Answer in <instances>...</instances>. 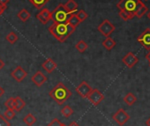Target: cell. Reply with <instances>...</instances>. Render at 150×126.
Here are the masks:
<instances>
[{
	"label": "cell",
	"mask_w": 150,
	"mask_h": 126,
	"mask_svg": "<svg viewBox=\"0 0 150 126\" xmlns=\"http://www.w3.org/2000/svg\"><path fill=\"white\" fill-rule=\"evenodd\" d=\"M113 120L120 126L125 125L130 119V115L127 114V112L123 109V108H119L113 115H112Z\"/></svg>",
	"instance_id": "cell-6"
},
{
	"label": "cell",
	"mask_w": 150,
	"mask_h": 126,
	"mask_svg": "<svg viewBox=\"0 0 150 126\" xmlns=\"http://www.w3.org/2000/svg\"><path fill=\"white\" fill-rule=\"evenodd\" d=\"M88 43L85 41H83V40L79 41L76 43V45H75V49H76L77 51L80 52V53H84L88 49Z\"/></svg>",
	"instance_id": "cell-20"
},
{
	"label": "cell",
	"mask_w": 150,
	"mask_h": 126,
	"mask_svg": "<svg viewBox=\"0 0 150 126\" xmlns=\"http://www.w3.org/2000/svg\"><path fill=\"white\" fill-rule=\"evenodd\" d=\"M67 22H68L70 25H71L72 27H77L79 26V24L81 23V21L79 20L78 17L76 16V14H75V13H72V14L71 15V17L69 18V20H68Z\"/></svg>",
	"instance_id": "cell-23"
},
{
	"label": "cell",
	"mask_w": 150,
	"mask_h": 126,
	"mask_svg": "<svg viewBox=\"0 0 150 126\" xmlns=\"http://www.w3.org/2000/svg\"><path fill=\"white\" fill-rule=\"evenodd\" d=\"M68 126H80V125H79L76 122H71Z\"/></svg>",
	"instance_id": "cell-37"
},
{
	"label": "cell",
	"mask_w": 150,
	"mask_h": 126,
	"mask_svg": "<svg viewBox=\"0 0 150 126\" xmlns=\"http://www.w3.org/2000/svg\"><path fill=\"white\" fill-rule=\"evenodd\" d=\"M138 61H139L138 57H137L132 52H128V53L122 58L123 64H125V65L127 66L128 68H132L133 66H135L136 64L138 63Z\"/></svg>",
	"instance_id": "cell-11"
},
{
	"label": "cell",
	"mask_w": 150,
	"mask_h": 126,
	"mask_svg": "<svg viewBox=\"0 0 150 126\" xmlns=\"http://www.w3.org/2000/svg\"><path fill=\"white\" fill-rule=\"evenodd\" d=\"M75 14H76V16L78 17V19L81 22H83L88 17V14L84 10H80L77 13H75Z\"/></svg>",
	"instance_id": "cell-29"
},
{
	"label": "cell",
	"mask_w": 150,
	"mask_h": 126,
	"mask_svg": "<svg viewBox=\"0 0 150 126\" xmlns=\"http://www.w3.org/2000/svg\"><path fill=\"white\" fill-rule=\"evenodd\" d=\"M30 16H31V14H30V13H29L27 9H22V10H21V11L18 13V14H17V17H18L21 21H23V22H26V21L30 18Z\"/></svg>",
	"instance_id": "cell-19"
},
{
	"label": "cell",
	"mask_w": 150,
	"mask_h": 126,
	"mask_svg": "<svg viewBox=\"0 0 150 126\" xmlns=\"http://www.w3.org/2000/svg\"><path fill=\"white\" fill-rule=\"evenodd\" d=\"M136 101H137L136 96H135L133 94H132V93H128V94L124 97V101H125L128 106L133 105V104L136 102Z\"/></svg>",
	"instance_id": "cell-21"
},
{
	"label": "cell",
	"mask_w": 150,
	"mask_h": 126,
	"mask_svg": "<svg viewBox=\"0 0 150 126\" xmlns=\"http://www.w3.org/2000/svg\"><path fill=\"white\" fill-rule=\"evenodd\" d=\"M15 110L12 108H6V110L4 112V116L6 120H12L15 116Z\"/></svg>",
	"instance_id": "cell-27"
},
{
	"label": "cell",
	"mask_w": 150,
	"mask_h": 126,
	"mask_svg": "<svg viewBox=\"0 0 150 126\" xmlns=\"http://www.w3.org/2000/svg\"><path fill=\"white\" fill-rule=\"evenodd\" d=\"M6 7H7V6H2V5H0V15L3 14V13L6 11Z\"/></svg>",
	"instance_id": "cell-34"
},
{
	"label": "cell",
	"mask_w": 150,
	"mask_h": 126,
	"mask_svg": "<svg viewBox=\"0 0 150 126\" xmlns=\"http://www.w3.org/2000/svg\"><path fill=\"white\" fill-rule=\"evenodd\" d=\"M23 122L28 126H33L35 124V122H36V117L32 113H29L23 118Z\"/></svg>",
	"instance_id": "cell-22"
},
{
	"label": "cell",
	"mask_w": 150,
	"mask_h": 126,
	"mask_svg": "<svg viewBox=\"0 0 150 126\" xmlns=\"http://www.w3.org/2000/svg\"><path fill=\"white\" fill-rule=\"evenodd\" d=\"M146 124L147 125V126H150V117L146 120Z\"/></svg>",
	"instance_id": "cell-39"
},
{
	"label": "cell",
	"mask_w": 150,
	"mask_h": 126,
	"mask_svg": "<svg viewBox=\"0 0 150 126\" xmlns=\"http://www.w3.org/2000/svg\"><path fill=\"white\" fill-rule=\"evenodd\" d=\"M49 95L57 104L62 105L71 96V92L63 82H58L50 90V92L49 93Z\"/></svg>",
	"instance_id": "cell-2"
},
{
	"label": "cell",
	"mask_w": 150,
	"mask_h": 126,
	"mask_svg": "<svg viewBox=\"0 0 150 126\" xmlns=\"http://www.w3.org/2000/svg\"></svg>",
	"instance_id": "cell-43"
},
{
	"label": "cell",
	"mask_w": 150,
	"mask_h": 126,
	"mask_svg": "<svg viewBox=\"0 0 150 126\" xmlns=\"http://www.w3.org/2000/svg\"><path fill=\"white\" fill-rule=\"evenodd\" d=\"M137 41L147 50H150V28H146L138 38Z\"/></svg>",
	"instance_id": "cell-9"
},
{
	"label": "cell",
	"mask_w": 150,
	"mask_h": 126,
	"mask_svg": "<svg viewBox=\"0 0 150 126\" xmlns=\"http://www.w3.org/2000/svg\"><path fill=\"white\" fill-rule=\"evenodd\" d=\"M42 67L48 73H51L57 69V64L52 58H48L42 64Z\"/></svg>",
	"instance_id": "cell-14"
},
{
	"label": "cell",
	"mask_w": 150,
	"mask_h": 126,
	"mask_svg": "<svg viewBox=\"0 0 150 126\" xmlns=\"http://www.w3.org/2000/svg\"><path fill=\"white\" fill-rule=\"evenodd\" d=\"M64 123L62 122H60L57 118H54L47 126H63Z\"/></svg>",
	"instance_id": "cell-31"
},
{
	"label": "cell",
	"mask_w": 150,
	"mask_h": 126,
	"mask_svg": "<svg viewBox=\"0 0 150 126\" xmlns=\"http://www.w3.org/2000/svg\"><path fill=\"white\" fill-rule=\"evenodd\" d=\"M149 65H150V63H149Z\"/></svg>",
	"instance_id": "cell-42"
},
{
	"label": "cell",
	"mask_w": 150,
	"mask_h": 126,
	"mask_svg": "<svg viewBox=\"0 0 150 126\" xmlns=\"http://www.w3.org/2000/svg\"><path fill=\"white\" fill-rule=\"evenodd\" d=\"M72 13H69L63 4H59L53 12H51V20L56 23L67 22Z\"/></svg>",
	"instance_id": "cell-4"
},
{
	"label": "cell",
	"mask_w": 150,
	"mask_h": 126,
	"mask_svg": "<svg viewBox=\"0 0 150 126\" xmlns=\"http://www.w3.org/2000/svg\"><path fill=\"white\" fill-rule=\"evenodd\" d=\"M10 2V0H0V5L7 6V4Z\"/></svg>",
	"instance_id": "cell-33"
},
{
	"label": "cell",
	"mask_w": 150,
	"mask_h": 126,
	"mask_svg": "<svg viewBox=\"0 0 150 126\" xmlns=\"http://www.w3.org/2000/svg\"><path fill=\"white\" fill-rule=\"evenodd\" d=\"M119 16H120V18L123 19L124 20H130L129 16H128L125 12H123V11H119Z\"/></svg>",
	"instance_id": "cell-32"
},
{
	"label": "cell",
	"mask_w": 150,
	"mask_h": 126,
	"mask_svg": "<svg viewBox=\"0 0 150 126\" xmlns=\"http://www.w3.org/2000/svg\"><path fill=\"white\" fill-rule=\"evenodd\" d=\"M147 11H148V8L146 6V5H144V4H142L141 5V6L138 9V11H137V13H136V17H138L139 19H140V18H142L146 13H147Z\"/></svg>",
	"instance_id": "cell-25"
},
{
	"label": "cell",
	"mask_w": 150,
	"mask_h": 126,
	"mask_svg": "<svg viewBox=\"0 0 150 126\" xmlns=\"http://www.w3.org/2000/svg\"><path fill=\"white\" fill-rule=\"evenodd\" d=\"M36 18L42 25H46L51 20V12H50L48 8H42L40 10L39 13L36 14Z\"/></svg>",
	"instance_id": "cell-12"
},
{
	"label": "cell",
	"mask_w": 150,
	"mask_h": 126,
	"mask_svg": "<svg viewBox=\"0 0 150 126\" xmlns=\"http://www.w3.org/2000/svg\"><path fill=\"white\" fill-rule=\"evenodd\" d=\"M5 89L2 87H0V98H1V96H3L5 94Z\"/></svg>",
	"instance_id": "cell-35"
},
{
	"label": "cell",
	"mask_w": 150,
	"mask_h": 126,
	"mask_svg": "<svg viewBox=\"0 0 150 126\" xmlns=\"http://www.w3.org/2000/svg\"><path fill=\"white\" fill-rule=\"evenodd\" d=\"M147 18H148V19L150 20V11H149V12L147 13Z\"/></svg>",
	"instance_id": "cell-40"
},
{
	"label": "cell",
	"mask_w": 150,
	"mask_h": 126,
	"mask_svg": "<svg viewBox=\"0 0 150 126\" xmlns=\"http://www.w3.org/2000/svg\"><path fill=\"white\" fill-rule=\"evenodd\" d=\"M63 126H66V125H65V124H64V125H63Z\"/></svg>",
	"instance_id": "cell-41"
},
{
	"label": "cell",
	"mask_w": 150,
	"mask_h": 126,
	"mask_svg": "<svg viewBox=\"0 0 150 126\" xmlns=\"http://www.w3.org/2000/svg\"><path fill=\"white\" fill-rule=\"evenodd\" d=\"M146 59L148 60V62L150 63V50H149V52L146 55Z\"/></svg>",
	"instance_id": "cell-38"
},
{
	"label": "cell",
	"mask_w": 150,
	"mask_h": 126,
	"mask_svg": "<svg viewBox=\"0 0 150 126\" xmlns=\"http://www.w3.org/2000/svg\"><path fill=\"white\" fill-rule=\"evenodd\" d=\"M0 126H11V123L3 115H0Z\"/></svg>",
	"instance_id": "cell-30"
},
{
	"label": "cell",
	"mask_w": 150,
	"mask_h": 126,
	"mask_svg": "<svg viewBox=\"0 0 150 126\" xmlns=\"http://www.w3.org/2000/svg\"><path fill=\"white\" fill-rule=\"evenodd\" d=\"M5 106L6 108H12L15 110V101H14V97H10L5 101Z\"/></svg>",
	"instance_id": "cell-28"
},
{
	"label": "cell",
	"mask_w": 150,
	"mask_h": 126,
	"mask_svg": "<svg viewBox=\"0 0 150 126\" xmlns=\"http://www.w3.org/2000/svg\"><path fill=\"white\" fill-rule=\"evenodd\" d=\"M92 87H90V85L87 82V81H82L76 88H75V91L77 92V94L82 97V98H87L88 96V94H90V92L92 91Z\"/></svg>",
	"instance_id": "cell-8"
},
{
	"label": "cell",
	"mask_w": 150,
	"mask_h": 126,
	"mask_svg": "<svg viewBox=\"0 0 150 126\" xmlns=\"http://www.w3.org/2000/svg\"><path fill=\"white\" fill-rule=\"evenodd\" d=\"M48 78L40 71H37L31 78L32 82L37 87H41L46 81H47Z\"/></svg>",
	"instance_id": "cell-13"
},
{
	"label": "cell",
	"mask_w": 150,
	"mask_h": 126,
	"mask_svg": "<svg viewBox=\"0 0 150 126\" xmlns=\"http://www.w3.org/2000/svg\"><path fill=\"white\" fill-rule=\"evenodd\" d=\"M76 27H72L68 22L64 23H56L49 27V32L57 39L59 42H64L75 31Z\"/></svg>",
	"instance_id": "cell-1"
},
{
	"label": "cell",
	"mask_w": 150,
	"mask_h": 126,
	"mask_svg": "<svg viewBox=\"0 0 150 126\" xmlns=\"http://www.w3.org/2000/svg\"><path fill=\"white\" fill-rule=\"evenodd\" d=\"M4 66H5V63H4L1 59H0V70L3 69V68H4Z\"/></svg>",
	"instance_id": "cell-36"
},
{
	"label": "cell",
	"mask_w": 150,
	"mask_h": 126,
	"mask_svg": "<svg viewBox=\"0 0 150 126\" xmlns=\"http://www.w3.org/2000/svg\"><path fill=\"white\" fill-rule=\"evenodd\" d=\"M73 114V110L70 106H64L61 109V115L64 117H69Z\"/></svg>",
	"instance_id": "cell-26"
},
{
	"label": "cell",
	"mask_w": 150,
	"mask_h": 126,
	"mask_svg": "<svg viewBox=\"0 0 150 126\" xmlns=\"http://www.w3.org/2000/svg\"><path fill=\"white\" fill-rule=\"evenodd\" d=\"M11 76L12 78L16 80L17 82H22L25 78L28 76V73L21 66V65H18L12 73H11Z\"/></svg>",
	"instance_id": "cell-10"
},
{
	"label": "cell",
	"mask_w": 150,
	"mask_h": 126,
	"mask_svg": "<svg viewBox=\"0 0 150 126\" xmlns=\"http://www.w3.org/2000/svg\"><path fill=\"white\" fill-rule=\"evenodd\" d=\"M115 26L109 20H104L97 27V30L105 37H109L115 30Z\"/></svg>",
	"instance_id": "cell-5"
},
{
	"label": "cell",
	"mask_w": 150,
	"mask_h": 126,
	"mask_svg": "<svg viewBox=\"0 0 150 126\" xmlns=\"http://www.w3.org/2000/svg\"><path fill=\"white\" fill-rule=\"evenodd\" d=\"M28 1L38 10H42L50 0H28Z\"/></svg>",
	"instance_id": "cell-18"
},
{
	"label": "cell",
	"mask_w": 150,
	"mask_h": 126,
	"mask_svg": "<svg viewBox=\"0 0 150 126\" xmlns=\"http://www.w3.org/2000/svg\"><path fill=\"white\" fill-rule=\"evenodd\" d=\"M18 39H19V37H18V35L14 33V32H10V33H8L7 34V35L6 36V40L8 42H10L11 44H14L17 41H18Z\"/></svg>",
	"instance_id": "cell-24"
},
{
	"label": "cell",
	"mask_w": 150,
	"mask_h": 126,
	"mask_svg": "<svg viewBox=\"0 0 150 126\" xmlns=\"http://www.w3.org/2000/svg\"><path fill=\"white\" fill-rule=\"evenodd\" d=\"M142 4L140 0H120L117 4V7L119 11L125 12L129 16L130 20H132L135 17L138 9Z\"/></svg>",
	"instance_id": "cell-3"
},
{
	"label": "cell",
	"mask_w": 150,
	"mask_h": 126,
	"mask_svg": "<svg viewBox=\"0 0 150 126\" xmlns=\"http://www.w3.org/2000/svg\"><path fill=\"white\" fill-rule=\"evenodd\" d=\"M103 46L107 50H111L116 46V42L111 37H106V39L103 42Z\"/></svg>",
	"instance_id": "cell-17"
},
{
	"label": "cell",
	"mask_w": 150,
	"mask_h": 126,
	"mask_svg": "<svg viewBox=\"0 0 150 126\" xmlns=\"http://www.w3.org/2000/svg\"><path fill=\"white\" fill-rule=\"evenodd\" d=\"M64 6L66 8V10L71 13H74L78 9V4L75 2V0H68Z\"/></svg>",
	"instance_id": "cell-15"
},
{
	"label": "cell",
	"mask_w": 150,
	"mask_h": 126,
	"mask_svg": "<svg viewBox=\"0 0 150 126\" xmlns=\"http://www.w3.org/2000/svg\"><path fill=\"white\" fill-rule=\"evenodd\" d=\"M14 101H15V111H21L26 106L25 101L20 96L14 97Z\"/></svg>",
	"instance_id": "cell-16"
},
{
	"label": "cell",
	"mask_w": 150,
	"mask_h": 126,
	"mask_svg": "<svg viewBox=\"0 0 150 126\" xmlns=\"http://www.w3.org/2000/svg\"><path fill=\"white\" fill-rule=\"evenodd\" d=\"M87 99L94 105V106H97L99 105L104 99V95L97 88L92 89V91L90 92V94H88V96L87 97Z\"/></svg>",
	"instance_id": "cell-7"
}]
</instances>
